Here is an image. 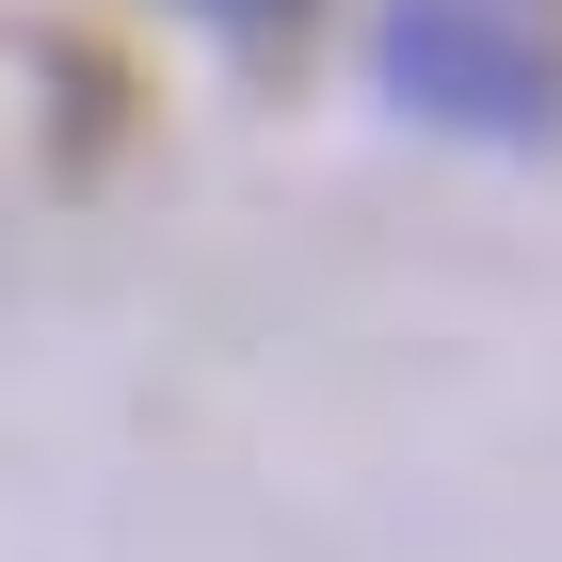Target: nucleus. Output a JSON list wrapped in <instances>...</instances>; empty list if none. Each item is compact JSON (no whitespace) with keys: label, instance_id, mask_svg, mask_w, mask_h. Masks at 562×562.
Segmentation results:
<instances>
[{"label":"nucleus","instance_id":"2","mask_svg":"<svg viewBox=\"0 0 562 562\" xmlns=\"http://www.w3.org/2000/svg\"><path fill=\"white\" fill-rule=\"evenodd\" d=\"M193 16H225V33H258V16H290V0H193Z\"/></svg>","mask_w":562,"mask_h":562},{"label":"nucleus","instance_id":"1","mask_svg":"<svg viewBox=\"0 0 562 562\" xmlns=\"http://www.w3.org/2000/svg\"><path fill=\"white\" fill-rule=\"evenodd\" d=\"M370 65H386V97L434 113V130H482V145L562 130V16L547 0H386Z\"/></svg>","mask_w":562,"mask_h":562}]
</instances>
